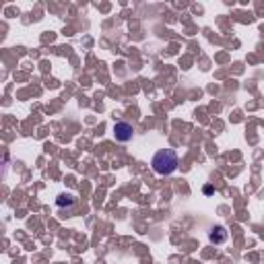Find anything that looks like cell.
<instances>
[{"mask_svg": "<svg viewBox=\"0 0 264 264\" xmlns=\"http://www.w3.org/2000/svg\"><path fill=\"white\" fill-rule=\"evenodd\" d=\"M178 163H180L178 161V153L173 149H161V151H157L155 157H153V161H151L155 173H159V175H171L178 169Z\"/></svg>", "mask_w": 264, "mask_h": 264, "instance_id": "6da1fadb", "label": "cell"}, {"mask_svg": "<svg viewBox=\"0 0 264 264\" xmlns=\"http://www.w3.org/2000/svg\"><path fill=\"white\" fill-rule=\"evenodd\" d=\"M132 135H135V128H132V124H128V122H116V126H114L116 141L128 143V141H132Z\"/></svg>", "mask_w": 264, "mask_h": 264, "instance_id": "7a4b0ae2", "label": "cell"}, {"mask_svg": "<svg viewBox=\"0 0 264 264\" xmlns=\"http://www.w3.org/2000/svg\"><path fill=\"white\" fill-rule=\"evenodd\" d=\"M209 239H211L213 244H225V241H227V229H225L223 225L213 227V229L209 231Z\"/></svg>", "mask_w": 264, "mask_h": 264, "instance_id": "3957f363", "label": "cell"}, {"mask_svg": "<svg viewBox=\"0 0 264 264\" xmlns=\"http://www.w3.org/2000/svg\"><path fill=\"white\" fill-rule=\"evenodd\" d=\"M73 207L75 205V198L71 196V194H62V196H58V207Z\"/></svg>", "mask_w": 264, "mask_h": 264, "instance_id": "277c9868", "label": "cell"}]
</instances>
